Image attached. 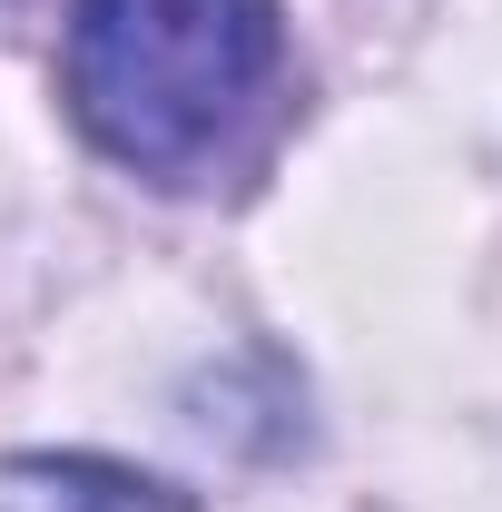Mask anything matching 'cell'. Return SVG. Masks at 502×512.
Segmentation results:
<instances>
[{
  "mask_svg": "<svg viewBox=\"0 0 502 512\" xmlns=\"http://www.w3.org/2000/svg\"><path fill=\"white\" fill-rule=\"evenodd\" d=\"M286 60L276 0H69L60 99L99 158L178 178L217 158Z\"/></svg>",
  "mask_w": 502,
  "mask_h": 512,
  "instance_id": "obj_1",
  "label": "cell"
},
{
  "mask_svg": "<svg viewBox=\"0 0 502 512\" xmlns=\"http://www.w3.org/2000/svg\"><path fill=\"white\" fill-rule=\"evenodd\" d=\"M0 512H188V493H168L158 473L109 463V453H10Z\"/></svg>",
  "mask_w": 502,
  "mask_h": 512,
  "instance_id": "obj_2",
  "label": "cell"
}]
</instances>
